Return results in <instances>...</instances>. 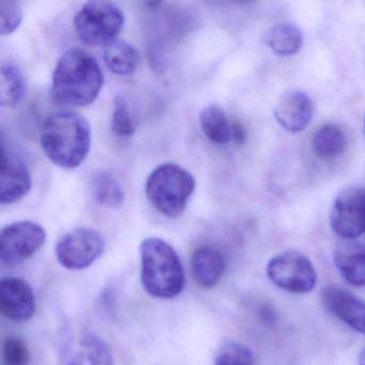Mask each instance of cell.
<instances>
[{
  "label": "cell",
  "instance_id": "cell-1",
  "mask_svg": "<svg viewBox=\"0 0 365 365\" xmlns=\"http://www.w3.org/2000/svg\"><path fill=\"white\" fill-rule=\"evenodd\" d=\"M103 82L101 67L93 55L82 48H69L59 58L53 73V99L61 106H91Z\"/></svg>",
  "mask_w": 365,
  "mask_h": 365
},
{
  "label": "cell",
  "instance_id": "cell-2",
  "mask_svg": "<svg viewBox=\"0 0 365 365\" xmlns=\"http://www.w3.org/2000/svg\"><path fill=\"white\" fill-rule=\"evenodd\" d=\"M40 144L55 165L65 170L78 168L91 150V125L73 110L52 113L42 123Z\"/></svg>",
  "mask_w": 365,
  "mask_h": 365
},
{
  "label": "cell",
  "instance_id": "cell-3",
  "mask_svg": "<svg viewBox=\"0 0 365 365\" xmlns=\"http://www.w3.org/2000/svg\"><path fill=\"white\" fill-rule=\"evenodd\" d=\"M140 281L153 298L174 299L185 285V269L174 247L157 237L144 239L140 247Z\"/></svg>",
  "mask_w": 365,
  "mask_h": 365
},
{
  "label": "cell",
  "instance_id": "cell-4",
  "mask_svg": "<svg viewBox=\"0 0 365 365\" xmlns=\"http://www.w3.org/2000/svg\"><path fill=\"white\" fill-rule=\"evenodd\" d=\"M195 187V178L189 170L178 164L165 163L149 175L145 192L161 215L176 219L185 212Z\"/></svg>",
  "mask_w": 365,
  "mask_h": 365
},
{
  "label": "cell",
  "instance_id": "cell-5",
  "mask_svg": "<svg viewBox=\"0 0 365 365\" xmlns=\"http://www.w3.org/2000/svg\"><path fill=\"white\" fill-rule=\"evenodd\" d=\"M125 18L120 8L110 1H89L73 19L78 38L89 46H108L118 37Z\"/></svg>",
  "mask_w": 365,
  "mask_h": 365
},
{
  "label": "cell",
  "instance_id": "cell-6",
  "mask_svg": "<svg viewBox=\"0 0 365 365\" xmlns=\"http://www.w3.org/2000/svg\"><path fill=\"white\" fill-rule=\"evenodd\" d=\"M267 275L277 287L292 294H307L317 284V272L311 259L297 251L284 252L271 258Z\"/></svg>",
  "mask_w": 365,
  "mask_h": 365
},
{
  "label": "cell",
  "instance_id": "cell-7",
  "mask_svg": "<svg viewBox=\"0 0 365 365\" xmlns=\"http://www.w3.org/2000/svg\"><path fill=\"white\" fill-rule=\"evenodd\" d=\"M103 237L96 230L78 227L63 235L55 247L57 260L67 270H84L101 257Z\"/></svg>",
  "mask_w": 365,
  "mask_h": 365
},
{
  "label": "cell",
  "instance_id": "cell-8",
  "mask_svg": "<svg viewBox=\"0 0 365 365\" xmlns=\"http://www.w3.org/2000/svg\"><path fill=\"white\" fill-rule=\"evenodd\" d=\"M46 241V230L37 222L9 224L0 232V262L6 267L22 264L33 257Z\"/></svg>",
  "mask_w": 365,
  "mask_h": 365
},
{
  "label": "cell",
  "instance_id": "cell-9",
  "mask_svg": "<svg viewBox=\"0 0 365 365\" xmlns=\"http://www.w3.org/2000/svg\"><path fill=\"white\" fill-rule=\"evenodd\" d=\"M333 232L345 239L354 240L365 232V187H349L339 193L330 215Z\"/></svg>",
  "mask_w": 365,
  "mask_h": 365
},
{
  "label": "cell",
  "instance_id": "cell-10",
  "mask_svg": "<svg viewBox=\"0 0 365 365\" xmlns=\"http://www.w3.org/2000/svg\"><path fill=\"white\" fill-rule=\"evenodd\" d=\"M0 168V202L3 205L14 204L31 191L33 180L26 163L14 151L1 147Z\"/></svg>",
  "mask_w": 365,
  "mask_h": 365
},
{
  "label": "cell",
  "instance_id": "cell-11",
  "mask_svg": "<svg viewBox=\"0 0 365 365\" xmlns=\"http://www.w3.org/2000/svg\"><path fill=\"white\" fill-rule=\"evenodd\" d=\"M0 312L7 319L29 322L36 313L33 288L21 277H5L0 282Z\"/></svg>",
  "mask_w": 365,
  "mask_h": 365
},
{
  "label": "cell",
  "instance_id": "cell-12",
  "mask_svg": "<svg viewBox=\"0 0 365 365\" xmlns=\"http://www.w3.org/2000/svg\"><path fill=\"white\" fill-rule=\"evenodd\" d=\"M274 116L282 128L298 133L309 125L313 116V106L307 93L298 89L286 91L277 102Z\"/></svg>",
  "mask_w": 365,
  "mask_h": 365
},
{
  "label": "cell",
  "instance_id": "cell-13",
  "mask_svg": "<svg viewBox=\"0 0 365 365\" xmlns=\"http://www.w3.org/2000/svg\"><path fill=\"white\" fill-rule=\"evenodd\" d=\"M322 303L331 314L360 334L365 335V302L346 290L328 287L322 292Z\"/></svg>",
  "mask_w": 365,
  "mask_h": 365
},
{
  "label": "cell",
  "instance_id": "cell-14",
  "mask_svg": "<svg viewBox=\"0 0 365 365\" xmlns=\"http://www.w3.org/2000/svg\"><path fill=\"white\" fill-rule=\"evenodd\" d=\"M192 274L200 287H215L225 272L226 262L222 254L211 247H200L191 257Z\"/></svg>",
  "mask_w": 365,
  "mask_h": 365
},
{
  "label": "cell",
  "instance_id": "cell-15",
  "mask_svg": "<svg viewBox=\"0 0 365 365\" xmlns=\"http://www.w3.org/2000/svg\"><path fill=\"white\" fill-rule=\"evenodd\" d=\"M347 241L335 251V266L347 283L362 287L365 286V249L352 240Z\"/></svg>",
  "mask_w": 365,
  "mask_h": 365
},
{
  "label": "cell",
  "instance_id": "cell-16",
  "mask_svg": "<svg viewBox=\"0 0 365 365\" xmlns=\"http://www.w3.org/2000/svg\"><path fill=\"white\" fill-rule=\"evenodd\" d=\"M66 365H114V358L106 341L97 335L86 334L80 339Z\"/></svg>",
  "mask_w": 365,
  "mask_h": 365
},
{
  "label": "cell",
  "instance_id": "cell-17",
  "mask_svg": "<svg viewBox=\"0 0 365 365\" xmlns=\"http://www.w3.org/2000/svg\"><path fill=\"white\" fill-rule=\"evenodd\" d=\"M24 74L16 63H6L0 68V106H18L26 95Z\"/></svg>",
  "mask_w": 365,
  "mask_h": 365
},
{
  "label": "cell",
  "instance_id": "cell-18",
  "mask_svg": "<svg viewBox=\"0 0 365 365\" xmlns=\"http://www.w3.org/2000/svg\"><path fill=\"white\" fill-rule=\"evenodd\" d=\"M103 57L108 69L118 76L134 73L140 63V55L136 48L123 40H115L106 46Z\"/></svg>",
  "mask_w": 365,
  "mask_h": 365
},
{
  "label": "cell",
  "instance_id": "cell-19",
  "mask_svg": "<svg viewBox=\"0 0 365 365\" xmlns=\"http://www.w3.org/2000/svg\"><path fill=\"white\" fill-rule=\"evenodd\" d=\"M346 148V136L339 125H322L314 134L312 150L322 160H331L341 155Z\"/></svg>",
  "mask_w": 365,
  "mask_h": 365
},
{
  "label": "cell",
  "instance_id": "cell-20",
  "mask_svg": "<svg viewBox=\"0 0 365 365\" xmlns=\"http://www.w3.org/2000/svg\"><path fill=\"white\" fill-rule=\"evenodd\" d=\"M200 123L205 136L213 144L225 145L232 140V123L219 106L211 104L202 108Z\"/></svg>",
  "mask_w": 365,
  "mask_h": 365
},
{
  "label": "cell",
  "instance_id": "cell-21",
  "mask_svg": "<svg viewBox=\"0 0 365 365\" xmlns=\"http://www.w3.org/2000/svg\"><path fill=\"white\" fill-rule=\"evenodd\" d=\"M91 191L96 200L108 208H119L125 202V193L123 185L114 175L106 170H99L93 174Z\"/></svg>",
  "mask_w": 365,
  "mask_h": 365
},
{
  "label": "cell",
  "instance_id": "cell-22",
  "mask_svg": "<svg viewBox=\"0 0 365 365\" xmlns=\"http://www.w3.org/2000/svg\"><path fill=\"white\" fill-rule=\"evenodd\" d=\"M303 43L300 29L292 24H279L273 27L268 35L271 50L279 56H292L298 53Z\"/></svg>",
  "mask_w": 365,
  "mask_h": 365
},
{
  "label": "cell",
  "instance_id": "cell-23",
  "mask_svg": "<svg viewBox=\"0 0 365 365\" xmlns=\"http://www.w3.org/2000/svg\"><path fill=\"white\" fill-rule=\"evenodd\" d=\"M215 365H254L253 354L243 344L227 341L220 347Z\"/></svg>",
  "mask_w": 365,
  "mask_h": 365
},
{
  "label": "cell",
  "instance_id": "cell-24",
  "mask_svg": "<svg viewBox=\"0 0 365 365\" xmlns=\"http://www.w3.org/2000/svg\"><path fill=\"white\" fill-rule=\"evenodd\" d=\"M112 130L119 138H130L135 132V123L130 113L125 98L118 96L114 100L112 115Z\"/></svg>",
  "mask_w": 365,
  "mask_h": 365
},
{
  "label": "cell",
  "instance_id": "cell-25",
  "mask_svg": "<svg viewBox=\"0 0 365 365\" xmlns=\"http://www.w3.org/2000/svg\"><path fill=\"white\" fill-rule=\"evenodd\" d=\"M23 21V10L20 3L14 0L0 1V34L3 36L14 33Z\"/></svg>",
  "mask_w": 365,
  "mask_h": 365
},
{
  "label": "cell",
  "instance_id": "cell-26",
  "mask_svg": "<svg viewBox=\"0 0 365 365\" xmlns=\"http://www.w3.org/2000/svg\"><path fill=\"white\" fill-rule=\"evenodd\" d=\"M6 365H29L31 354L25 341L19 336H9L3 346Z\"/></svg>",
  "mask_w": 365,
  "mask_h": 365
},
{
  "label": "cell",
  "instance_id": "cell-27",
  "mask_svg": "<svg viewBox=\"0 0 365 365\" xmlns=\"http://www.w3.org/2000/svg\"><path fill=\"white\" fill-rule=\"evenodd\" d=\"M232 138L236 142V144H245V140H247V133H245V128L241 123H232Z\"/></svg>",
  "mask_w": 365,
  "mask_h": 365
},
{
  "label": "cell",
  "instance_id": "cell-28",
  "mask_svg": "<svg viewBox=\"0 0 365 365\" xmlns=\"http://www.w3.org/2000/svg\"><path fill=\"white\" fill-rule=\"evenodd\" d=\"M260 315H262V319H264V322H274L275 315L272 311H271L270 307H264L262 309V312H260Z\"/></svg>",
  "mask_w": 365,
  "mask_h": 365
},
{
  "label": "cell",
  "instance_id": "cell-29",
  "mask_svg": "<svg viewBox=\"0 0 365 365\" xmlns=\"http://www.w3.org/2000/svg\"><path fill=\"white\" fill-rule=\"evenodd\" d=\"M359 365H365V346L361 350L360 354L358 358Z\"/></svg>",
  "mask_w": 365,
  "mask_h": 365
},
{
  "label": "cell",
  "instance_id": "cell-30",
  "mask_svg": "<svg viewBox=\"0 0 365 365\" xmlns=\"http://www.w3.org/2000/svg\"><path fill=\"white\" fill-rule=\"evenodd\" d=\"M364 131H365V118H364Z\"/></svg>",
  "mask_w": 365,
  "mask_h": 365
}]
</instances>
